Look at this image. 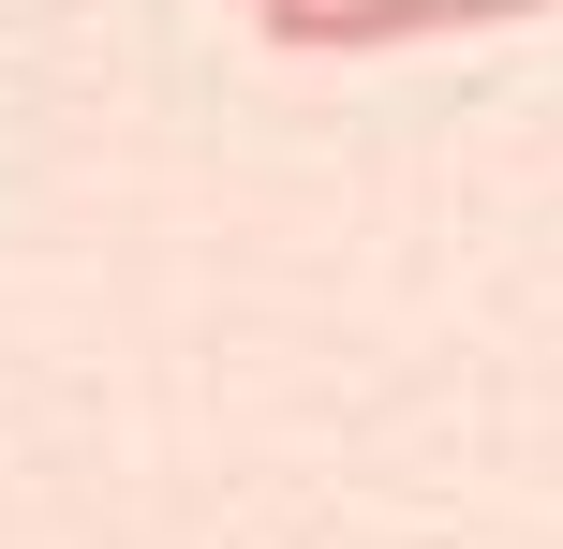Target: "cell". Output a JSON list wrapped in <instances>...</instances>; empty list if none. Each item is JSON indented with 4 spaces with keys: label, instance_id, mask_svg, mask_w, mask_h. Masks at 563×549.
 Here are the masks:
<instances>
[{
    "label": "cell",
    "instance_id": "7a4b0ae2",
    "mask_svg": "<svg viewBox=\"0 0 563 549\" xmlns=\"http://www.w3.org/2000/svg\"><path fill=\"white\" fill-rule=\"evenodd\" d=\"M311 15H327V0H253V30H267V45H297Z\"/></svg>",
    "mask_w": 563,
    "mask_h": 549
},
{
    "label": "cell",
    "instance_id": "6da1fadb",
    "mask_svg": "<svg viewBox=\"0 0 563 549\" xmlns=\"http://www.w3.org/2000/svg\"><path fill=\"white\" fill-rule=\"evenodd\" d=\"M549 0H327L297 30V59H400V45H460V30H519Z\"/></svg>",
    "mask_w": 563,
    "mask_h": 549
}]
</instances>
